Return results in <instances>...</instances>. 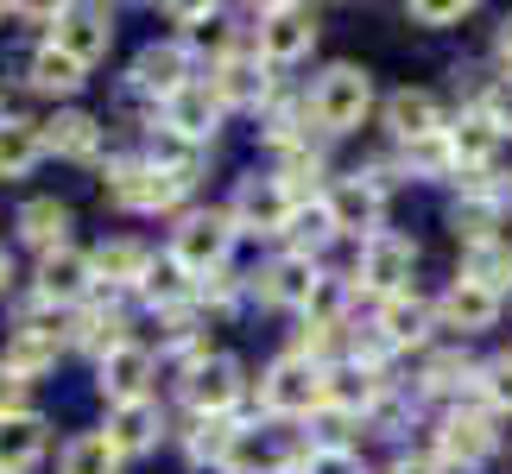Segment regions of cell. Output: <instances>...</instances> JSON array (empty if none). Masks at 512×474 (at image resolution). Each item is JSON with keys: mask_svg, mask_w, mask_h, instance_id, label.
<instances>
[{"mask_svg": "<svg viewBox=\"0 0 512 474\" xmlns=\"http://www.w3.org/2000/svg\"><path fill=\"white\" fill-rule=\"evenodd\" d=\"M323 380L329 373L310 361V354H279L260 380V405L272 418H310V411L323 405Z\"/></svg>", "mask_w": 512, "mask_h": 474, "instance_id": "1", "label": "cell"}, {"mask_svg": "<svg viewBox=\"0 0 512 474\" xmlns=\"http://www.w3.org/2000/svg\"><path fill=\"white\" fill-rule=\"evenodd\" d=\"M367 108H373V76H367L361 64L323 70L317 95H310V114H317L323 133H354V127L367 121Z\"/></svg>", "mask_w": 512, "mask_h": 474, "instance_id": "2", "label": "cell"}, {"mask_svg": "<svg viewBox=\"0 0 512 474\" xmlns=\"http://www.w3.org/2000/svg\"><path fill=\"white\" fill-rule=\"evenodd\" d=\"M228 241H234V222L228 215H184L171 234V266L184 279H215L228 260Z\"/></svg>", "mask_w": 512, "mask_h": 474, "instance_id": "3", "label": "cell"}, {"mask_svg": "<svg viewBox=\"0 0 512 474\" xmlns=\"http://www.w3.org/2000/svg\"><path fill=\"white\" fill-rule=\"evenodd\" d=\"M291 215H298V203H291L285 177H241L228 222H234V228H253V234H285Z\"/></svg>", "mask_w": 512, "mask_h": 474, "instance_id": "4", "label": "cell"}, {"mask_svg": "<svg viewBox=\"0 0 512 474\" xmlns=\"http://www.w3.org/2000/svg\"><path fill=\"white\" fill-rule=\"evenodd\" d=\"M361 285L373 291V298H405L411 291V272H418V247L411 241H399V234H373V241L361 247Z\"/></svg>", "mask_w": 512, "mask_h": 474, "instance_id": "5", "label": "cell"}, {"mask_svg": "<svg viewBox=\"0 0 512 474\" xmlns=\"http://www.w3.org/2000/svg\"><path fill=\"white\" fill-rule=\"evenodd\" d=\"M51 45L89 70L95 57H108V45H114V13H108V7H57Z\"/></svg>", "mask_w": 512, "mask_h": 474, "instance_id": "6", "label": "cell"}, {"mask_svg": "<svg viewBox=\"0 0 512 474\" xmlns=\"http://www.w3.org/2000/svg\"><path fill=\"white\" fill-rule=\"evenodd\" d=\"M317 45V13L310 7H266L260 13V57L266 64H298Z\"/></svg>", "mask_w": 512, "mask_h": 474, "instance_id": "7", "label": "cell"}, {"mask_svg": "<svg viewBox=\"0 0 512 474\" xmlns=\"http://www.w3.org/2000/svg\"><path fill=\"white\" fill-rule=\"evenodd\" d=\"M329 222H336V234H380V215H386V190L373 184V177H342L336 190L323 196Z\"/></svg>", "mask_w": 512, "mask_h": 474, "instance_id": "8", "label": "cell"}, {"mask_svg": "<svg viewBox=\"0 0 512 474\" xmlns=\"http://www.w3.org/2000/svg\"><path fill=\"white\" fill-rule=\"evenodd\" d=\"M184 399L196 405V418H228L234 399H241V361H228V354L196 361L190 380H184Z\"/></svg>", "mask_w": 512, "mask_h": 474, "instance_id": "9", "label": "cell"}, {"mask_svg": "<svg viewBox=\"0 0 512 474\" xmlns=\"http://www.w3.org/2000/svg\"><path fill=\"white\" fill-rule=\"evenodd\" d=\"M108 196L121 209H133V215H152V209H171L177 196H184V184L165 177V171H152V165H114L108 171Z\"/></svg>", "mask_w": 512, "mask_h": 474, "instance_id": "10", "label": "cell"}, {"mask_svg": "<svg viewBox=\"0 0 512 474\" xmlns=\"http://www.w3.org/2000/svg\"><path fill=\"white\" fill-rule=\"evenodd\" d=\"M317 260L310 253H285V260H272L260 272V298L279 304V310H310V298H317Z\"/></svg>", "mask_w": 512, "mask_h": 474, "instance_id": "11", "label": "cell"}, {"mask_svg": "<svg viewBox=\"0 0 512 474\" xmlns=\"http://www.w3.org/2000/svg\"><path fill=\"white\" fill-rule=\"evenodd\" d=\"M165 127H171V133H184V140H196V146H203L209 133L222 127V95H215L209 83H184V89H177L171 102H165Z\"/></svg>", "mask_w": 512, "mask_h": 474, "instance_id": "12", "label": "cell"}, {"mask_svg": "<svg viewBox=\"0 0 512 474\" xmlns=\"http://www.w3.org/2000/svg\"><path fill=\"white\" fill-rule=\"evenodd\" d=\"M89 279H95V266L83 260V253L76 247H57V253H45V260H38V298L45 304H76L89 291Z\"/></svg>", "mask_w": 512, "mask_h": 474, "instance_id": "13", "label": "cell"}, {"mask_svg": "<svg viewBox=\"0 0 512 474\" xmlns=\"http://www.w3.org/2000/svg\"><path fill=\"white\" fill-rule=\"evenodd\" d=\"M437 443H443V456L456 468H481L487 456H494V424H487L481 411H449L443 430H437Z\"/></svg>", "mask_w": 512, "mask_h": 474, "instance_id": "14", "label": "cell"}, {"mask_svg": "<svg viewBox=\"0 0 512 474\" xmlns=\"http://www.w3.org/2000/svg\"><path fill=\"white\" fill-rule=\"evenodd\" d=\"M51 443V424L38 411H19V418H0V474H26Z\"/></svg>", "mask_w": 512, "mask_h": 474, "instance_id": "15", "label": "cell"}, {"mask_svg": "<svg viewBox=\"0 0 512 474\" xmlns=\"http://www.w3.org/2000/svg\"><path fill=\"white\" fill-rule=\"evenodd\" d=\"M386 127H392V140H405V146L437 140V133H443L437 95H424V89H399V95L386 102Z\"/></svg>", "mask_w": 512, "mask_h": 474, "instance_id": "16", "label": "cell"}, {"mask_svg": "<svg viewBox=\"0 0 512 474\" xmlns=\"http://www.w3.org/2000/svg\"><path fill=\"white\" fill-rule=\"evenodd\" d=\"M146 386H152V354L140 342H127V348H114L108 361H102V392L114 405H140L146 399Z\"/></svg>", "mask_w": 512, "mask_h": 474, "instance_id": "17", "label": "cell"}, {"mask_svg": "<svg viewBox=\"0 0 512 474\" xmlns=\"http://www.w3.org/2000/svg\"><path fill=\"white\" fill-rule=\"evenodd\" d=\"M437 316H443L449 329H462V335H481V329L500 323V298H494V291H481V285H468V279H456V285L443 291Z\"/></svg>", "mask_w": 512, "mask_h": 474, "instance_id": "18", "label": "cell"}, {"mask_svg": "<svg viewBox=\"0 0 512 474\" xmlns=\"http://www.w3.org/2000/svg\"><path fill=\"white\" fill-rule=\"evenodd\" d=\"M159 405L140 399V405H114V418H108V443L121 449V456H140V449L159 443Z\"/></svg>", "mask_w": 512, "mask_h": 474, "instance_id": "19", "label": "cell"}, {"mask_svg": "<svg viewBox=\"0 0 512 474\" xmlns=\"http://www.w3.org/2000/svg\"><path fill=\"white\" fill-rule=\"evenodd\" d=\"M500 140H506V133L494 127V114H487V108H475V114H462V121L456 127H449V152H456V165H487V158H494L500 152Z\"/></svg>", "mask_w": 512, "mask_h": 474, "instance_id": "20", "label": "cell"}, {"mask_svg": "<svg viewBox=\"0 0 512 474\" xmlns=\"http://www.w3.org/2000/svg\"><path fill=\"white\" fill-rule=\"evenodd\" d=\"M89 266H95V279H102V285H146L152 279V253L140 241H102Z\"/></svg>", "mask_w": 512, "mask_h": 474, "instance_id": "21", "label": "cell"}, {"mask_svg": "<svg viewBox=\"0 0 512 474\" xmlns=\"http://www.w3.org/2000/svg\"><path fill=\"white\" fill-rule=\"evenodd\" d=\"M215 95H222V108H247V102H266V70L260 57H222V70H215Z\"/></svg>", "mask_w": 512, "mask_h": 474, "instance_id": "22", "label": "cell"}, {"mask_svg": "<svg viewBox=\"0 0 512 474\" xmlns=\"http://www.w3.org/2000/svg\"><path fill=\"white\" fill-rule=\"evenodd\" d=\"M462 279L481 285V291H494V298H506V285H512V247L506 241H475V247L462 253Z\"/></svg>", "mask_w": 512, "mask_h": 474, "instance_id": "23", "label": "cell"}, {"mask_svg": "<svg viewBox=\"0 0 512 474\" xmlns=\"http://www.w3.org/2000/svg\"><path fill=\"white\" fill-rule=\"evenodd\" d=\"M373 329L386 335V348H411V342H424V329H430V304L411 298V291H405V298H386Z\"/></svg>", "mask_w": 512, "mask_h": 474, "instance_id": "24", "label": "cell"}, {"mask_svg": "<svg viewBox=\"0 0 512 474\" xmlns=\"http://www.w3.org/2000/svg\"><path fill=\"white\" fill-rule=\"evenodd\" d=\"M45 158V133L32 121H0V177H32V165Z\"/></svg>", "mask_w": 512, "mask_h": 474, "instance_id": "25", "label": "cell"}, {"mask_svg": "<svg viewBox=\"0 0 512 474\" xmlns=\"http://www.w3.org/2000/svg\"><path fill=\"white\" fill-rule=\"evenodd\" d=\"M133 83L171 102V95L184 89V51H177V45H146L140 57H133Z\"/></svg>", "mask_w": 512, "mask_h": 474, "instance_id": "26", "label": "cell"}, {"mask_svg": "<svg viewBox=\"0 0 512 474\" xmlns=\"http://www.w3.org/2000/svg\"><path fill=\"white\" fill-rule=\"evenodd\" d=\"M64 228H70V209L57 203V196H32V203L19 209V241H32L45 253L64 247Z\"/></svg>", "mask_w": 512, "mask_h": 474, "instance_id": "27", "label": "cell"}, {"mask_svg": "<svg viewBox=\"0 0 512 474\" xmlns=\"http://www.w3.org/2000/svg\"><path fill=\"white\" fill-rule=\"evenodd\" d=\"M95 146H102V121H95V114L70 108L45 127V152H57V158H95Z\"/></svg>", "mask_w": 512, "mask_h": 474, "instance_id": "28", "label": "cell"}, {"mask_svg": "<svg viewBox=\"0 0 512 474\" xmlns=\"http://www.w3.org/2000/svg\"><path fill=\"white\" fill-rule=\"evenodd\" d=\"M373 399H380V373L373 367H336L323 380V405L329 411H367Z\"/></svg>", "mask_w": 512, "mask_h": 474, "instance_id": "29", "label": "cell"}, {"mask_svg": "<svg viewBox=\"0 0 512 474\" xmlns=\"http://www.w3.org/2000/svg\"><path fill=\"white\" fill-rule=\"evenodd\" d=\"M146 165L165 171V177H177V184H190L196 165H203V146L184 140V133H171V127H159V133H152V146H146Z\"/></svg>", "mask_w": 512, "mask_h": 474, "instance_id": "30", "label": "cell"}, {"mask_svg": "<svg viewBox=\"0 0 512 474\" xmlns=\"http://www.w3.org/2000/svg\"><path fill=\"white\" fill-rule=\"evenodd\" d=\"M121 468V449H114L102 430H83V437L64 443V462H57V474H114Z\"/></svg>", "mask_w": 512, "mask_h": 474, "instance_id": "31", "label": "cell"}, {"mask_svg": "<svg viewBox=\"0 0 512 474\" xmlns=\"http://www.w3.org/2000/svg\"><path fill=\"white\" fill-rule=\"evenodd\" d=\"M83 64H76V57H64V51H57V45H45V51H38L32 57V89L38 95H76V89H83Z\"/></svg>", "mask_w": 512, "mask_h": 474, "instance_id": "32", "label": "cell"}, {"mask_svg": "<svg viewBox=\"0 0 512 474\" xmlns=\"http://www.w3.org/2000/svg\"><path fill=\"white\" fill-rule=\"evenodd\" d=\"M0 367H13L19 380H38L45 367H57V342H51V335H38V329H19L13 342H7V354H0Z\"/></svg>", "mask_w": 512, "mask_h": 474, "instance_id": "33", "label": "cell"}, {"mask_svg": "<svg viewBox=\"0 0 512 474\" xmlns=\"http://www.w3.org/2000/svg\"><path fill=\"white\" fill-rule=\"evenodd\" d=\"M494 215H500V196L468 184V196L449 209V222H456V234H468V247H475V241H494Z\"/></svg>", "mask_w": 512, "mask_h": 474, "instance_id": "34", "label": "cell"}, {"mask_svg": "<svg viewBox=\"0 0 512 474\" xmlns=\"http://www.w3.org/2000/svg\"><path fill=\"white\" fill-rule=\"evenodd\" d=\"M234 443H241V430H234L228 418H203V424H196V437H190V456L196 462H228L234 456Z\"/></svg>", "mask_w": 512, "mask_h": 474, "instance_id": "35", "label": "cell"}, {"mask_svg": "<svg viewBox=\"0 0 512 474\" xmlns=\"http://www.w3.org/2000/svg\"><path fill=\"white\" fill-rule=\"evenodd\" d=\"M190 291H196V279H184L177 266H165V272H152V279H146V298L159 304V310H184Z\"/></svg>", "mask_w": 512, "mask_h": 474, "instance_id": "36", "label": "cell"}, {"mask_svg": "<svg viewBox=\"0 0 512 474\" xmlns=\"http://www.w3.org/2000/svg\"><path fill=\"white\" fill-rule=\"evenodd\" d=\"M285 234H291V241H298V247L310 253V247H323L329 234H336V222H329V209L317 203V209H298V215H291V228H285Z\"/></svg>", "mask_w": 512, "mask_h": 474, "instance_id": "37", "label": "cell"}, {"mask_svg": "<svg viewBox=\"0 0 512 474\" xmlns=\"http://www.w3.org/2000/svg\"><path fill=\"white\" fill-rule=\"evenodd\" d=\"M481 392H487L500 411H512V354H500V361L481 367Z\"/></svg>", "mask_w": 512, "mask_h": 474, "instance_id": "38", "label": "cell"}, {"mask_svg": "<svg viewBox=\"0 0 512 474\" xmlns=\"http://www.w3.org/2000/svg\"><path fill=\"white\" fill-rule=\"evenodd\" d=\"M411 165H418V171H449V165H456L449 133H437V140H418V146H411Z\"/></svg>", "mask_w": 512, "mask_h": 474, "instance_id": "39", "label": "cell"}, {"mask_svg": "<svg viewBox=\"0 0 512 474\" xmlns=\"http://www.w3.org/2000/svg\"><path fill=\"white\" fill-rule=\"evenodd\" d=\"M304 474H361V456H348V449H317V456L304 462Z\"/></svg>", "mask_w": 512, "mask_h": 474, "instance_id": "40", "label": "cell"}, {"mask_svg": "<svg viewBox=\"0 0 512 474\" xmlns=\"http://www.w3.org/2000/svg\"><path fill=\"white\" fill-rule=\"evenodd\" d=\"M26 386L32 380H19L13 367H0V418H19V411H26Z\"/></svg>", "mask_w": 512, "mask_h": 474, "instance_id": "41", "label": "cell"}, {"mask_svg": "<svg viewBox=\"0 0 512 474\" xmlns=\"http://www.w3.org/2000/svg\"><path fill=\"white\" fill-rule=\"evenodd\" d=\"M487 114H494L500 133H512V76H500V83H494V95H487Z\"/></svg>", "mask_w": 512, "mask_h": 474, "instance_id": "42", "label": "cell"}, {"mask_svg": "<svg viewBox=\"0 0 512 474\" xmlns=\"http://www.w3.org/2000/svg\"><path fill=\"white\" fill-rule=\"evenodd\" d=\"M411 19H424V26H449V19H468V0H437V7H411Z\"/></svg>", "mask_w": 512, "mask_h": 474, "instance_id": "43", "label": "cell"}, {"mask_svg": "<svg viewBox=\"0 0 512 474\" xmlns=\"http://www.w3.org/2000/svg\"><path fill=\"white\" fill-rule=\"evenodd\" d=\"M456 373H468V361H462V354H443V361H430V380L424 386L443 392V386H456Z\"/></svg>", "mask_w": 512, "mask_h": 474, "instance_id": "44", "label": "cell"}, {"mask_svg": "<svg viewBox=\"0 0 512 474\" xmlns=\"http://www.w3.org/2000/svg\"><path fill=\"white\" fill-rule=\"evenodd\" d=\"M494 51H500V64H506V76H512V19L500 26V38H494Z\"/></svg>", "mask_w": 512, "mask_h": 474, "instance_id": "45", "label": "cell"}, {"mask_svg": "<svg viewBox=\"0 0 512 474\" xmlns=\"http://www.w3.org/2000/svg\"><path fill=\"white\" fill-rule=\"evenodd\" d=\"M7 279H13V253L0 247V291H7Z\"/></svg>", "mask_w": 512, "mask_h": 474, "instance_id": "46", "label": "cell"}, {"mask_svg": "<svg viewBox=\"0 0 512 474\" xmlns=\"http://www.w3.org/2000/svg\"><path fill=\"white\" fill-rule=\"evenodd\" d=\"M399 474H437L430 462H399Z\"/></svg>", "mask_w": 512, "mask_h": 474, "instance_id": "47", "label": "cell"}, {"mask_svg": "<svg viewBox=\"0 0 512 474\" xmlns=\"http://www.w3.org/2000/svg\"><path fill=\"white\" fill-rule=\"evenodd\" d=\"M500 203H512V184H506V190H500Z\"/></svg>", "mask_w": 512, "mask_h": 474, "instance_id": "48", "label": "cell"}, {"mask_svg": "<svg viewBox=\"0 0 512 474\" xmlns=\"http://www.w3.org/2000/svg\"><path fill=\"white\" fill-rule=\"evenodd\" d=\"M215 474H247V468H215Z\"/></svg>", "mask_w": 512, "mask_h": 474, "instance_id": "49", "label": "cell"}, {"mask_svg": "<svg viewBox=\"0 0 512 474\" xmlns=\"http://www.w3.org/2000/svg\"><path fill=\"white\" fill-rule=\"evenodd\" d=\"M0 19H7V7H0Z\"/></svg>", "mask_w": 512, "mask_h": 474, "instance_id": "50", "label": "cell"}]
</instances>
